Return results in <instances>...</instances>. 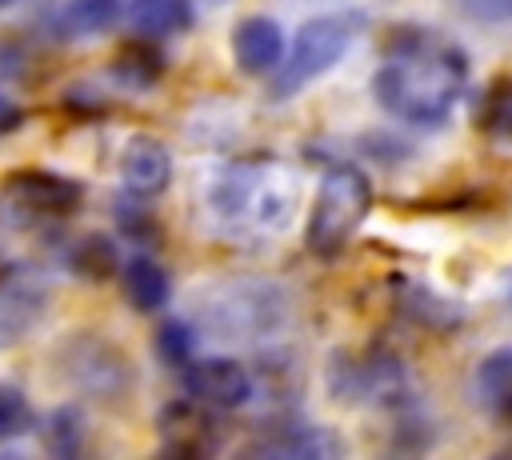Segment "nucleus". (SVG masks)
<instances>
[{
  "instance_id": "obj_23",
  "label": "nucleus",
  "mask_w": 512,
  "mask_h": 460,
  "mask_svg": "<svg viewBox=\"0 0 512 460\" xmlns=\"http://www.w3.org/2000/svg\"><path fill=\"white\" fill-rule=\"evenodd\" d=\"M480 24H512V0H452Z\"/></svg>"
},
{
  "instance_id": "obj_13",
  "label": "nucleus",
  "mask_w": 512,
  "mask_h": 460,
  "mask_svg": "<svg viewBox=\"0 0 512 460\" xmlns=\"http://www.w3.org/2000/svg\"><path fill=\"white\" fill-rule=\"evenodd\" d=\"M336 448L340 444L324 428H312V424H300V420L268 424L248 444V452H256V456H324V452H336Z\"/></svg>"
},
{
  "instance_id": "obj_19",
  "label": "nucleus",
  "mask_w": 512,
  "mask_h": 460,
  "mask_svg": "<svg viewBox=\"0 0 512 460\" xmlns=\"http://www.w3.org/2000/svg\"><path fill=\"white\" fill-rule=\"evenodd\" d=\"M476 392L500 416L512 412V348H496L476 368Z\"/></svg>"
},
{
  "instance_id": "obj_21",
  "label": "nucleus",
  "mask_w": 512,
  "mask_h": 460,
  "mask_svg": "<svg viewBox=\"0 0 512 460\" xmlns=\"http://www.w3.org/2000/svg\"><path fill=\"white\" fill-rule=\"evenodd\" d=\"M192 344H196V332L184 320H160V328L152 332V352L168 368H184L192 360Z\"/></svg>"
},
{
  "instance_id": "obj_14",
  "label": "nucleus",
  "mask_w": 512,
  "mask_h": 460,
  "mask_svg": "<svg viewBox=\"0 0 512 460\" xmlns=\"http://www.w3.org/2000/svg\"><path fill=\"white\" fill-rule=\"evenodd\" d=\"M120 284H124V296L136 312H160L168 300H172V276L168 268H160V260L152 256H128L120 264Z\"/></svg>"
},
{
  "instance_id": "obj_8",
  "label": "nucleus",
  "mask_w": 512,
  "mask_h": 460,
  "mask_svg": "<svg viewBox=\"0 0 512 460\" xmlns=\"http://www.w3.org/2000/svg\"><path fill=\"white\" fill-rule=\"evenodd\" d=\"M212 412L216 408H208L196 396L164 404L160 416H156V432H160L164 452H176V456H208V452H216L220 448V428H216Z\"/></svg>"
},
{
  "instance_id": "obj_11",
  "label": "nucleus",
  "mask_w": 512,
  "mask_h": 460,
  "mask_svg": "<svg viewBox=\"0 0 512 460\" xmlns=\"http://www.w3.org/2000/svg\"><path fill=\"white\" fill-rule=\"evenodd\" d=\"M44 308H48V292L40 280L4 272L0 276V348L20 344L40 324Z\"/></svg>"
},
{
  "instance_id": "obj_26",
  "label": "nucleus",
  "mask_w": 512,
  "mask_h": 460,
  "mask_svg": "<svg viewBox=\"0 0 512 460\" xmlns=\"http://www.w3.org/2000/svg\"><path fill=\"white\" fill-rule=\"evenodd\" d=\"M8 4H12V0H0V8H8Z\"/></svg>"
},
{
  "instance_id": "obj_18",
  "label": "nucleus",
  "mask_w": 512,
  "mask_h": 460,
  "mask_svg": "<svg viewBox=\"0 0 512 460\" xmlns=\"http://www.w3.org/2000/svg\"><path fill=\"white\" fill-rule=\"evenodd\" d=\"M84 436H88V428H84V416L76 404H60L40 420V444L48 456H60V460L80 456Z\"/></svg>"
},
{
  "instance_id": "obj_4",
  "label": "nucleus",
  "mask_w": 512,
  "mask_h": 460,
  "mask_svg": "<svg viewBox=\"0 0 512 460\" xmlns=\"http://www.w3.org/2000/svg\"><path fill=\"white\" fill-rule=\"evenodd\" d=\"M60 372L80 396L100 400V404H124L136 388L132 356L116 340H108L104 332H92V328L76 332L60 348Z\"/></svg>"
},
{
  "instance_id": "obj_2",
  "label": "nucleus",
  "mask_w": 512,
  "mask_h": 460,
  "mask_svg": "<svg viewBox=\"0 0 512 460\" xmlns=\"http://www.w3.org/2000/svg\"><path fill=\"white\" fill-rule=\"evenodd\" d=\"M360 32H364V12H324V16L304 20L288 44L284 64L276 68L272 96L284 100V96L304 92L316 76H324L332 64L348 56Z\"/></svg>"
},
{
  "instance_id": "obj_22",
  "label": "nucleus",
  "mask_w": 512,
  "mask_h": 460,
  "mask_svg": "<svg viewBox=\"0 0 512 460\" xmlns=\"http://www.w3.org/2000/svg\"><path fill=\"white\" fill-rule=\"evenodd\" d=\"M28 428H32V408H28L24 392L12 384H0V440L20 436Z\"/></svg>"
},
{
  "instance_id": "obj_12",
  "label": "nucleus",
  "mask_w": 512,
  "mask_h": 460,
  "mask_svg": "<svg viewBox=\"0 0 512 460\" xmlns=\"http://www.w3.org/2000/svg\"><path fill=\"white\" fill-rule=\"evenodd\" d=\"M120 180L132 196L152 200L172 184V152L156 136H132L120 152Z\"/></svg>"
},
{
  "instance_id": "obj_17",
  "label": "nucleus",
  "mask_w": 512,
  "mask_h": 460,
  "mask_svg": "<svg viewBox=\"0 0 512 460\" xmlns=\"http://www.w3.org/2000/svg\"><path fill=\"white\" fill-rule=\"evenodd\" d=\"M164 64H168V60H164V52H160V44H156L152 36L128 40V44L116 52V60H112L116 76H120L128 88H152V84H160Z\"/></svg>"
},
{
  "instance_id": "obj_6",
  "label": "nucleus",
  "mask_w": 512,
  "mask_h": 460,
  "mask_svg": "<svg viewBox=\"0 0 512 460\" xmlns=\"http://www.w3.org/2000/svg\"><path fill=\"white\" fill-rule=\"evenodd\" d=\"M204 324L216 336H260L280 324V292L272 284H228L204 300Z\"/></svg>"
},
{
  "instance_id": "obj_16",
  "label": "nucleus",
  "mask_w": 512,
  "mask_h": 460,
  "mask_svg": "<svg viewBox=\"0 0 512 460\" xmlns=\"http://www.w3.org/2000/svg\"><path fill=\"white\" fill-rule=\"evenodd\" d=\"M124 16V0H64L56 8V28L68 40L100 36Z\"/></svg>"
},
{
  "instance_id": "obj_3",
  "label": "nucleus",
  "mask_w": 512,
  "mask_h": 460,
  "mask_svg": "<svg viewBox=\"0 0 512 460\" xmlns=\"http://www.w3.org/2000/svg\"><path fill=\"white\" fill-rule=\"evenodd\" d=\"M372 212V184L360 168L352 164H332L320 176L312 212H308V228L304 240L316 256H336L344 252V244L356 236V228L364 224V216Z\"/></svg>"
},
{
  "instance_id": "obj_20",
  "label": "nucleus",
  "mask_w": 512,
  "mask_h": 460,
  "mask_svg": "<svg viewBox=\"0 0 512 460\" xmlns=\"http://www.w3.org/2000/svg\"><path fill=\"white\" fill-rule=\"evenodd\" d=\"M124 260L116 256V244L108 236H76L68 244V268L84 280H108Z\"/></svg>"
},
{
  "instance_id": "obj_25",
  "label": "nucleus",
  "mask_w": 512,
  "mask_h": 460,
  "mask_svg": "<svg viewBox=\"0 0 512 460\" xmlns=\"http://www.w3.org/2000/svg\"><path fill=\"white\" fill-rule=\"evenodd\" d=\"M20 120H24V108H20L8 92H0V136L16 132V128H20Z\"/></svg>"
},
{
  "instance_id": "obj_10",
  "label": "nucleus",
  "mask_w": 512,
  "mask_h": 460,
  "mask_svg": "<svg viewBox=\"0 0 512 460\" xmlns=\"http://www.w3.org/2000/svg\"><path fill=\"white\" fill-rule=\"evenodd\" d=\"M288 40L272 16H244L232 28V60L244 76H268L284 64Z\"/></svg>"
},
{
  "instance_id": "obj_9",
  "label": "nucleus",
  "mask_w": 512,
  "mask_h": 460,
  "mask_svg": "<svg viewBox=\"0 0 512 460\" xmlns=\"http://www.w3.org/2000/svg\"><path fill=\"white\" fill-rule=\"evenodd\" d=\"M4 192L28 216H48V220L76 212L80 200H84V188L76 180L60 176V172H48V168H20V172H12L8 184H4Z\"/></svg>"
},
{
  "instance_id": "obj_5",
  "label": "nucleus",
  "mask_w": 512,
  "mask_h": 460,
  "mask_svg": "<svg viewBox=\"0 0 512 460\" xmlns=\"http://www.w3.org/2000/svg\"><path fill=\"white\" fill-rule=\"evenodd\" d=\"M212 204L228 220H256V224L272 228L292 212V188L276 192L268 172H260L256 164H236L216 180Z\"/></svg>"
},
{
  "instance_id": "obj_7",
  "label": "nucleus",
  "mask_w": 512,
  "mask_h": 460,
  "mask_svg": "<svg viewBox=\"0 0 512 460\" xmlns=\"http://www.w3.org/2000/svg\"><path fill=\"white\" fill-rule=\"evenodd\" d=\"M180 384L188 396L204 400L208 408L216 412H232V408H244L256 392V380L252 372L240 364V360H228V356H208V360H188L180 368Z\"/></svg>"
},
{
  "instance_id": "obj_15",
  "label": "nucleus",
  "mask_w": 512,
  "mask_h": 460,
  "mask_svg": "<svg viewBox=\"0 0 512 460\" xmlns=\"http://www.w3.org/2000/svg\"><path fill=\"white\" fill-rule=\"evenodd\" d=\"M128 24L140 36L168 40L192 28V4L188 0H132L128 4Z\"/></svg>"
},
{
  "instance_id": "obj_24",
  "label": "nucleus",
  "mask_w": 512,
  "mask_h": 460,
  "mask_svg": "<svg viewBox=\"0 0 512 460\" xmlns=\"http://www.w3.org/2000/svg\"><path fill=\"white\" fill-rule=\"evenodd\" d=\"M116 220H120V228H124L128 236H136V240H152V232H156V224H152L148 208H136V212L116 208Z\"/></svg>"
},
{
  "instance_id": "obj_1",
  "label": "nucleus",
  "mask_w": 512,
  "mask_h": 460,
  "mask_svg": "<svg viewBox=\"0 0 512 460\" xmlns=\"http://www.w3.org/2000/svg\"><path fill=\"white\" fill-rule=\"evenodd\" d=\"M468 84V56L432 36L396 44L372 76V96L384 112L412 128H440Z\"/></svg>"
}]
</instances>
